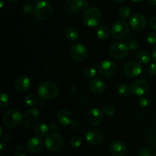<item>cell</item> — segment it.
I'll list each match as a JSON object with an SVG mask.
<instances>
[{"label": "cell", "mask_w": 156, "mask_h": 156, "mask_svg": "<svg viewBox=\"0 0 156 156\" xmlns=\"http://www.w3.org/2000/svg\"><path fill=\"white\" fill-rule=\"evenodd\" d=\"M40 115H41V112L37 108H31L27 109L24 113V119L30 122H33L37 120Z\"/></svg>", "instance_id": "obj_21"}, {"label": "cell", "mask_w": 156, "mask_h": 156, "mask_svg": "<svg viewBox=\"0 0 156 156\" xmlns=\"http://www.w3.org/2000/svg\"><path fill=\"white\" fill-rule=\"evenodd\" d=\"M127 46L129 50H136L139 48V47H140V44H139L138 41H129V43L127 44Z\"/></svg>", "instance_id": "obj_35"}, {"label": "cell", "mask_w": 156, "mask_h": 156, "mask_svg": "<svg viewBox=\"0 0 156 156\" xmlns=\"http://www.w3.org/2000/svg\"><path fill=\"white\" fill-rule=\"evenodd\" d=\"M23 122V117L20 111L16 108H11L5 112L2 123L7 129H16Z\"/></svg>", "instance_id": "obj_2"}, {"label": "cell", "mask_w": 156, "mask_h": 156, "mask_svg": "<svg viewBox=\"0 0 156 156\" xmlns=\"http://www.w3.org/2000/svg\"><path fill=\"white\" fill-rule=\"evenodd\" d=\"M49 126L45 123L40 122L37 123L34 126V133L38 137H44L48 135L49 133Z\"/></svg>", "instance_id": "obj_20"}, {"label": "cell", "mask_w": 156, "mask_h": 156, "mask_svg": "<svg viewBox=\"0 0 156 156\" xmlns=\"http://www.w3.org/2000/svg\"><path fill=\"white\" fill-rule=\"evenodd\" d=\"M129 26L136 31H143L147 26V21L143 15L135 14L129 20Z\"/></svg>", "instance_id": "obj_13"}, {"label": "cell", "mask_w": 156, "mask_h": 156, "mask_svg": "<svg viewBox=\"0 0 156 156\" xmlns=\"http://www.w3.org/2000/svg\"><path fill=\"white\" fill-rule=\"evenodd\" d=\"M133 93L137 96H143L149 92L150 85L149 83L145 79H137L134 81L132 84Z\"/></svg>", "instance_id": "obj_12"}, {"label": "cell", "mask_w": 156, "mask_h": 156, "mask_svg": "<svg viewBox=\"0 0 156 156\" xmlns=\"http://www.w3.org/2000/svg\"><path fill=\"white\" fill-rule=\"evenodd\" d=\"M13 156H27V155H26L24 153H23V152H16L15 154H14Z\"/></svg>", "instance_id": "obj_46"}, {"label": "cell", "mask_w": 156, "mask_h": 156, "mask_svg": "<svg viewBox=\"0 0 156 156\" xmlns=\"http://www.w3.org/2000/svg\"><path fill=\"white\" fill-rule=\"evenodd\" d=\"M21 124H22L23 128H24V129H28L30 128V121H28V120H23V122Z\"/></svg>", "instance_id": "obj_43"}, {"label": "cell", "mask_w": 156, "mask_h": 156, "mask_svg": "<svg viewBox=\"0 0 156 156\" xmlns=\"http://www.w3.org/2000/svg\"><path fill=\"white\" fill-rule=\"evenodd\" d=\"M44 144L46 148L50 152H59L63 147V137L57 133H51L47 136Z\"/></svg>", "instance_id": "obj_5"}, {"label": "cell", "mask_w": 156, "mask_h": 156, "mask_svg": "<svg viewBox=\"0 0 156 156\" xmlns=\"http://www.w3.org/2000/svg\"><path fill=\"white\" fill-rule=\"evenodd\" d=\"M131 1L134 2H143V0H131Z\"/></svg>", "instance_id": "obj_49"}, {"label": "cell", "mask_w": 156, "mask_h": 156, "mask_svg": "<svg viewBox=\"0 0 156 156\" xmlns=\"http://www.w3.org/2000/svg\"><path fill=\"white\" fill-rule=\"evenodd\" d=\"M32 1H34V2H37V1H38V0H32Z\"/></svg>", "instance_id": "obj_53"}, {"label": "cell", "mask_w": 156, "mask_h": 156, "mask_svg": "<svg viewBox=\"0 0 156 156\" xmlns=\"http://www.w3.org/2000/svg\"><path fill=\"white\" fill-rule=\"evenodd\" d=\"M50 126H51V127H50V129H52V130H56V129H58V127H57V125L56 124V123H52L51 125H50Z\"/></svg>", "instance_id": "obj_45"}, {"label": "cell", "mask_w": 156, "mask_h": 156, "mask_svg": "<svg viewBox=\"0 0 156 156\" xmlns=\"http://www.w3.org/2000/svg\"><path fill=\"white\" fill-rule=\"evenodd\" d=\"M0 2H1V8H2L3 5H4V1L3 0H0Z\"/></svg>", "instance_id": "obj_50"}, {"label": "cell", "mask_w": 156, "mask_h": 156, "mask_svg": "<svg viewBox=\"0 0 156 156\" xmlns=\"http://www.w3.org/2000/svg\"><path fill=\"white\" fill-rule=\"evenodd\" d=\"M103 112L99 108H94L90 110L86 115V121L91 126H97L103 120Z\"/></svg>", "instance_id": "obj_14"}, {"label": "cell", "mask_w": 156, "mask_h": 156, "mask_svg": "<svg viewBox=\"0 0 156 156\" xmlns=\"http://www.w3.org/2000/svg\"><path fill=\"white\" fill-rule=\"evenodd\" d=\"M139 103H140V105L143 108H147L150 105V101L148 98L146 97H141L139 100Z\"/></svg>", "instance_id": "obj_34"}, {"label": "cell", "mask_w": 156, "mask_h": 156, "mask_svg": "<svg viewBox=\"0 0 156 156\" xmlns=\"http://www.w3.org/2000/svg\"><path fill=\"white\" fill-rule=\"evenodd\" d=\"M117 92L122 97H129L133 92L132 88L126 83L120 84L117 88Z\"/></svg>", "instance_id": "obj_24"}, {"label": "cell", "mask_w": 156, "mask_h": 156, "mask_svg": "<svg viewBox=\"0 0 156 156\" xmlns=\"http://www.w3.org/2000/svg\"><path fill=\"white\" fill-rule=\"evenodd\" d=\"M71 126L73 129H76V130H78L81 128V123L77 120H73V122L71 123Z\"/></svg>", "instance_id": "obj_40"}, {"label": "cell", "mask_w": 156, "mask_h": 156, "mask_svg": "<svg viewBox=\"0 0 156 156\" xmlns=\"http://www.w3.org/2000/svg\"><path fill=\"white\" fill-rule=\"evenodd\" d=\"M109 150L114 156H124L127 152V147L123 142L116 140L110 144Z\"/></svg>", "instance_id": "obj_16"}, {"label": "cell", "mask_w": 156, "mask_h": 156, "mask_svg": "<svg viewBox=\"0 0 156 156\" xmlns=\"http://www.w3.org/2000/svg\"><path fill=\"white\" fill-rule=\"evenodd\" d=\"M141 63L136 61H129L126 62L123 68L125 75L129 78H136L142 73Z\"/></svg>", "instance_id": "obj_11"}, {"label": "cell", "mask_w": 156, "mask_h": 156, "mask_svg": "<svg viewBox=\"0 0 156 156\" xmlns=\"http://www.w3.org/2000/svg\"><path fill=\"white\" fill-rule=\"evenodd\" d=\"M7 152V146L4 141H2L0 143V155L4 156Z\"/></svg>", "instance_id": "obj_38"}, {"label": "cell", "mask_w": 156, "mask_h": 156, "mask_svg": "<svg viewBox=\"0 0 156 156\" xmlns=\"http://www.w3.org/2000/svg\"><path fill=\"white\" fill-rule=\"evenodd\" d=\"M149 25H150V27L152 29V30H155L156 31V16L153 17V18L150 20Z\"/></svg>", "instance_id": "obj_42"}, {"label": "cell", "mask_w": 156, "mask_h": 156, "mask_svg": "<svg viewBox=\"0 0 156 156\" xmlns=\"http://www.w3.org/2000/svg\"><path fill=\"white\" fill-rule=\"evenodd\" d=\"M131 15V9L128 6H122L119 10V16L123 20L128 19Z\"/></svg>", "instance_id": "obj_29"}, {"label": "cell", "mask_w": 156, "mask_h": 156, "mask_svg": "<svg viewBox=\"0 0 156 156\" xmlns=\"http://www.w3.org/2000/svg\"><path fill=\"white\" fill-rule=\"evenodd\" d=\"M10 101L9 95L6 93L2 92L1 93V101H0V107L1 108H5V107L8 106Z\"/></svg>", "instance_id": "obj_32"}, {"label": "cell", "mask_w": 156, "mask_h": 156, "mask_svg": "<svg viewBox=\"0 0 156 156\" xmlns=\"http://www.w3.org/2000/svg\"><path fill=\"white\" fill-rule=\"evenodd\" d=\"M137 156H152V152H151L150 149H147V148H143L139 152Z\"/></svg>", "instance_id": "obj_37"}, {"label": "cell", "mask_w": 156, "mask_h": 156, "mask_svg": "<svg viewBox=\"0 0 156 156\" xmlns=\"http://www.w3.org/2000/svg\"><path fill=\"white\" fill-rule=\"evenodd\" d=\"M98 71L104 77H111L117 73V64L114 61L107 59L99 64L98 66Z\"/></svg>", "instance_id": "obj_9"}, {"label": "cell", "mask_w": 156, "mask_h": 156, "mask_svg": "<svg viewBox=\"0 0 156 156\" xmlns=\"http://www.w3.org/2000/svg\"><path fill=\"white\" fill-rule=\"evenodd\" d=\"M35 17L41 21H47L53 14V8L51 3L46 0L38 2L34 11Z\"/></svg>", "instance_id": "obj_3"}, {"label": "cell", "mask_w": 156, "mask_h": 156, "mask_svg": "<svg viewBox=\"0 0 156 156\" xmlns=\"http://www.w3.org/2000/svg\"><path fill=\"white\" fill-rule=\"evenodd\" d=\"M87 143L91 146H100L104 141V134L98 129H91L85 136Z\"/></svg>", "instance_id": "obj_10"}, {"label": "cell", "mask_w": 156, "mask_h": 156, "mask_svg": "<svg viewBox=\"0 0 156 156\" xmlns=\"http://www.w3.org/2000/svg\"><path fill=\"white\" fill-rule=\"evenodd\" d=\"M129 48L127 44L122 42H115L111 45L109 48V54L113 59L120 60L128 55Z\"/></svg>", "instance_id": "obj_7"}, {"label": "cell", "mask_w": 156, "mask_h": 156, "mask_svg": "<svg viewBox=\"0 0 156 156\" xmlns=\"http://www.w3.org/2000/svg\"><path fill=\"white\" fill-rule=\"evenodd\" d=\"M59 87L52 82H44L37 88V94L42 100L50 101L58 97Z\"/></svg>", "instance_id": "obj_1"}, {"label": "cell", "mask_w": 156, "mask_h": 156, "mask_svg": "<svg viewBox=\"0 0 156 156\" xmlns=\"http://www.w3.org/2000/svg\"><path fill=\"white\" fill-rule=\"evenodd\" d=\"M110 30L108 27H105V26H100L96 30V34H97L98 37L99 39L102 40V41H106L110 37Z\"/></svg>", "instance_id": "obj_23"}, {"label": "cell", "mask_w": 156, "mask_h": 156, "mask_svg": "<svg viewBox=\"0 0 156 156\" xmlns=\"http://www.w3.org/2000/svg\"><path fill=\"white\" fill-rule=\"evenodd\" d=\"M102 20V14L96 7L87 9L82 15V21L88 27H96Z\"/></svg>", "instance_id": "obj_4"}, {"label": "cell", "mask_w": 156, "mask_h": 156, "mask_svg": "<svg viewBox=\"0 0 156 156\" xmlns=\"http://www.w3.org/2000/svg\"><path fill=\"white\" fill-rule=\"evenodd\" d=\"M114 2H117V3H121V2H124L125 0H114Z\"/></svg>", "instance_id": "obj_48"}, {"label": "cell", "mask_w": 156, "mask_h": 156, "mask_svg": "<svg viewBox=\"0 0 156 156\" xmlns=\"http://www.w3.org/2000/svg\"><path fill=\"white\" fill-rule=\"evenodd\" d=\"M148 70H149V74L152 75V76H156V62L151 64L149 66Z\"/></svg>", "instance_id": "obj_39"}, {"label": "cell", "mask_w": 156, "mask_h": 156, "mask_svg": "<svg viewBox=\"0 0 156 156\" xmlns=\"http://www.w3.org/2000/svg\"><path fill=\"white\" fill-rule=\"evenodd\" d=\"M89 89L94 94H100L105 92L107 90V85L104 80L95 78L91 79V82H89Z\"/></svg>", "instance_id": "obj_17"}, {"label": "cell", "mask_w": 156, "mask_h": 156, "mask_svg": "<svg viewBox=\"0 0 156 156\" xmlns=\"http://www.w3.org/2000/svg\"><path fill=\"white\" fill-rule=\"evenodd\" d=\"M146 40L149 44L154 45L156 44V33L155 32H150L146 37Z\"/></svg>", "instance_id": "obj_33"}, {"label": "cell", "mask_w": 156, "mask_h": 156, "mask_svg": "<svg viewBox=\"0 0 156 156\" xmlns=\"http://www.w3.org/2000/svg\"><path fill=\"white\" fill-rule=\"evenodd\" d=\"M2 137V140L5 143H9V142H10L12 139V135H11L10 133H5Z\"/></svg>", "instance_id": "obj_41"}, {"label": "cell", "mask_w": 156, "mask_h": 156, "mask_svg": "<svg viewBox=\"0 0 156 156\" xmlns=\"http://www.w3.org/2000/svg\"><path fill=\"white\" fill-rule=\"evenodd\" d=\"M103 112L104 114L106 116H114V114L116 112L115 108H114L113 105H106L105 107H104L103 108Z\"/></svg>", "instance_id": "obj_31"}, {"label": "cell", "mask_w": 156, "mask_h": 156, "mask_svg": "<svg viewBox=\"0 0 156 156\" xmlns=\"http://www.w3.org/2000/svg\"><path fill=\"white\" fill-rule=\"evenodd\" d=\"M73 5L76 10H85L88 7V0H73Z\"/></svg>", "instance_id": "obj_26"}, {"label": "cell", "mask_w": 156, "mask_h": 156, "mask_svg": "<svg viewBox=\"0 0 156 156\" xmlns=\"http://www.w3.org/2000/svg\"><path fill=\"white\" fill-rule=\"evenodd\" d=\"M30 79L26 76H21L16 79L15 82V88L19 92H26L30 88Z\"/></svg>", "instance_id": "obj_18"}, {"label": "cell", "mask_w": 156, "mask_h": 156, "mask_svg": "<svg viewBox=\"0 0 156 156\" xmlns=\"http://www.w3.org/2000/svg\"><path fill=\"white\" fill-rule=\"evenodd\" d=\"M66 38L69 41H76L79 39V34L77 29L74 27H68L66 28L65 32H64Z\"/></svg>", "instance_id": "obj_22"}, {"label": "cell", "mask_w": 156, "mask_h": 156, "mask_svg": "<svg viewBox=\"0 0 156 156\" xmlns=\"http://www.w3.org/2000/svg\"><path fill=\"white\" fill-rule=\"evenodd\" d=\"M69 54L72 59L76 62H82L88 56V50L84 44H76L70 48Z\"/></svg>", "instance_id": "obj_8"}, {"label": "cell", "mask_w": 156, "mask_h": 156, "mask_svg": "<svg viewBox=\"0 0 156 156\" xmlns=\"http://www.w3.org/2000/svg\"><path fill=\"white\" fill-rule=\"evenodd\" d=\"M152 57H153L154 60L156 62V46L153 48L152 50Z\"/></svg>", "instance_id": "obj_44"}, {"label": "cell", "mask_w": 156, "mask_h": 156, "mask_svg": "<svg viewBox=\"0 0 156 156\" xmlns=\"http://www.w3.org/2000/svg\"><path fill=\"white\" fill-rule=\"evenodd\" d=\"M44 148V143L40 137H32L27 140L26 143V149L32 154H37L41 152Z\"/></svg>", "instance_id": "obj_15"}, {"label": "cell", "mask_w": 156, "mask_h": 156, "mask_svg": "<svg viewBox=\"0 0 156 156\" xmlns=\"http://www.w3.org/2000/svg\"><path fill=\"white\" fill-rule=\"evenodd\" d=\"M97 75V70L94 67H88L85 69L83 72V76L84 78L87 79H92Z\"/></svg>", "instance_id": "obj_28"}, {"label": "cell", "mask_w": 156, "mask_h": 156, "mask_svg": "<svg viewBox=\"0 0 156 156\" xmlns=\"http://www.w3.org/2000/svg\"><path fill=\"white\" fill-rule=\"evenodd\" d=\"M24 101L27 106H34V105H37L38 103V98L36 94H29L24 98Z\"/></svg>", "instance_id": "obj_27"}, {"label": "cell", "mask_w": 156, "mask_h": 156, "mask_svg": "<svg viewBox=\"0 0 156 156\" xmlns=\"http://www.w3.org/2000/svg\"><path fill=\"white\" fill-rule=\"evenodd\" d=\"M111 33L114 39H124L129 33V24L123 19L117 21L112 26Z\"/></svg>", "instance_id": "obj_6"}, {"label": "cell", "mask_w": 156, "mask_h": 156, "mask_svg": "<svg viewBox=\"0 0 156 156\" xmlns=\"http://www.w3.org/2000/svg\"><path fill=\"white\" fill-rule=\"evenodd\" d=\"M9 1L12 2H18L19 0H9Z\"/></svg>", "instance_id": "obj_51"}, {"label": "cell", "mask_w": 156, "mask_h": 156, "mask_svg": "<svg viewBox=\"0 0 156 156\" xmlns=\"http://www.w3.org/2000/svg\"><path fill=\"white\" fill-rule=\"evenodd\" d=\"M136 59L140 63L147 64L151 61V56L147 51L142 50L137 53Z\"/></svg>", "instance_id": "obj_25"}, {"label": "cell", "mask_w": 156, "mask_h": 156, "mask_svg": "<svg viewBox=\"0 0 156 156\" xmlns=\"http://www.w3.org/2000/svg\"><path fill=\"white\" fill-rule=\"evenodd\" d=\"M70 146L73 148H79L82 144V138L79 136H75L71 138L69 141Z\"/></svg>", "instance_id": "obj_30"}, {"label": "cell", "mask_w": 156, "mask_h": 156, "mask_svg": "<svg viewBox=\"0 0 156 156\" xmlns=\"http://www.w3.org/2000/svg\"><path fill=\"white\" fill-rule=\"evenodd\" d=\"M148 1H149V2L150 3V4L156 5V0H148Z\"/></svg>", "instance_id": "obj_47"}, {"label": "cell", "mask_w": 156, "mask_h": 156, "mask_svg": "<svg viewBox=\"0 0 156 156\" xmlns=\"http://www.w3.org/2000/svg\"><path fill=\"white\" fill-rule=\"evenodd\" d=\"M57 120L59 123H61V125L64 126L71 125L73 120L72 113L67 109L59 110L57 114Z\"/></svg>", "instance_id": "obj_19"}, {"label": "cell", "mask_w": 156, "mask_h": 156, "mask_svg": "<svg viewBox=\"0 0 156 156\" xmlns=\"http://www.w3.org/2000/svg\"><path fill=\"white\" fill-rule=\"evenodd\" d=\"M23 11H24V12H25V13L30 14L32 12L34 11V7L32 4L27 3V4L24 5L23 6Z\"/></svg>", "instance_id": "obj_36"}, {"label": "cell", "mask_w": 156, "mask_h": 156, "mask_svg": "<svg viewBox=\"0 0 156 156\" xmlns=\"http://www.w3.org/2000/svg\"><path fill=\"white\" fill-rule=\"evenodd\" d=\"M152 156H156V152H155V153H154L153 155H152Z\"/></svg>", "instance_id": "obj_52"}]
</instances>
